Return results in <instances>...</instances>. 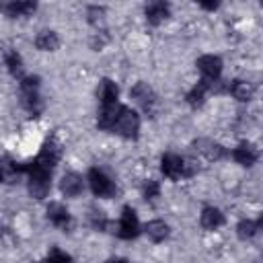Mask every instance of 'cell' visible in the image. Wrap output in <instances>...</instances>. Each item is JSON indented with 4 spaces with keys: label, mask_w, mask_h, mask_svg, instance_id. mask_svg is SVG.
<instances>
[{
    "label": "cell",
    "mask_w": 263,
    "mask_h": 263,
    "mask_svg": "<svg viewBox=\"0 0 263 263\" xmlns=\"http://www.w3.org/2000/svg\"><path fill=\"white\" fill-rule=\"evenodd\" d=\"M21 173H27L29 177V193L35 199H43L49 193L51 187V171L45 168L43 164H39L37 160L27 162V164H18Z\"/></svg>",
    "instance_id": "6da1fadb"
},
{
    "label": "cell",
    "mask_w": 263,
    "mask_h": 263,
    "mask_svg": "<svg viewBox=\"0 0 263 263\" xmlns=\"http://www.w3.org/2000/svg\"><path fill=\"white\" fill-rule=\"evenodd\" d=\"M111 132H117L119 136L129 138V140L136 138L138 132H140V117H138V113H136L134 109L121 105L119 111H117V117H115V121H113Z\"/></svg>",
    "instance_id": "7a4b0ae2"
},
{
    "label": "cell",
    "mask_w": 263,
    "mask_h": 263,
    "mask_svg": "<svg viewBox=\"0 0 263 263\" xmlns=\"http://www.w3.org/2000/svg\"><path fill=\"white\" fill-rule=\"evenodd\" d=\"M21 101H23V107L31 115H37L41 111L39 78L37 76H25V78H21Z\"/></svg>",
    "instance_id": "3957f363"
},
{
    "label": "cell",
    "mask_w": 263,
    "mask_h": 263,
    "mask_svg": "<svg viewBox=\"0 0 263 263\" xmlns=\"http://www.w3.org/2000/svg\"><path fill=\"white\" fill-rule=\"evenodd\" d=\"M160 171L164 173V177H168V179H173V181H177V179H181V177L193 175V168L189 166V162H187L183 156L175 154V152H166V154L160 158Z\"/></svg>",
    "instance_id": "277c9868"
},
{
    "label": "cell",
    "mask_w": 263,
    "mask_h": 263,
    "mask_svg": "<svg viewBox=\"0 0 263 263\" xmlns=\"http://www.w3.org/2000/svg\"><path fill=\"white\" fill-rule=\"evenodd\" d=\"M88 185H90V189L97 197H111L117 191L111 177L107 173H103L101 168H90L88 171Z\"/></svg>",
    "instance_id": "5b68a950"
},
{
    "label": "cell",
    "mask_w": 263,
    "mask_h": 263,
    "mask_svg": "<svg viewBox=\"0 0 263 263\" xmlns=\"http://www.w3.org/2000/svg\"><path fill=\"white\" fill-rule=\"evenodd\" d=\"M140 234V222H138V216L134 212V208L125 205L121 210V216H119V222H117V236L123 238V240H132Z\"/></svg>",
    "instance_id": "8992f818"
},
{
    "label": "cell",
    "mask_w": 263,
    "mask_h": 263,
    "mask_svg": "<svg viewBox=\"0 0 263 263\" xmlns=\"http://www.w3.org/2000/svg\"><path fill=\"white\" fill-rule=\"evenodd\" d=\"M195 66H197V70L201 72L203 80H208V82H218V78H220V74H222V60H220L218 55L205 53V55L197 58Z\"/></svg>",
    "instance_id": "52a82bcc"
},
{
    "label": "cell",
    "mask_w": 263,
    "mask_h": 263,
    "mask_svg": "<svg viewBox=\"0 0 263 263\" xmlns=\"http://www.w3.org/2000/svg\"><path fill=\"white\" fill-rule=\"evenodd\" d=\"M129 95L134 97V101H136L144 111L154 113V107H156V95H154V90H152L146 82H138V84L129 90Z\"/></svg>",
    "instance_id": "ba28073f"
},
{
    "label": "cell",
    "mask_w": 263,
    "mask_h": 263,
    "mask_svg": "<svg viewBox=\"0 0 263 263\" xmlns=\"http://www.w3.org/2000/svg\"><path fill=\"white\" fill-rule=\"evenodd\" d=\"M60 154H62V150H60V144L58 142H53V140H47L43 146H41V150H39V154H37V162L39 164H43L45 168H49V171H53V166L58 164V160H60Z\"/></svg>",
    "instance_id": "9c48e42d"
},
{
    "label": "cell",
    "mask_w": 263,
    "mask_h": 263,
    "mask_svg": "<svg viewBox=\"0 0 263 263\" xmlns=\"http://www.w3.org/2000/svg\"><path fill=\"white\" fill-rule=\"evenodd\" d=\"M47 220L60 230H68L72 224V216H70L68 208L62 203H49L47 205Z\"/></svg>",
    "instance_id": "30bf717a"
},
{
    "label": "cell",
    "mask_w": 263,
    "mask_h": 263,
    "mask_svg": "<svg viewBox=\"0 0 263 263\" xmlns=\"http://www.w3.org/2000/svg\"><path fill=\"white\" fill-rule=\"evenodd\" d=\"M193 148H195V152H197V154H201L205 160H220V158L226 154V150H224L218 142L208 140V138L197 140V142L193 144Z\"/></svg>",
    "instance_id": "8fae6325"
},
{
    "label": "cell",
    "mask_w": 263,
    "mask_h": 263,
    "mask_svg": "<svg viewBox=\"0 0 263 263\" xmlns=\"http://www.w3.org/2000/svg\"><path fill=\"white\" fill-rule=\"evenodd\" d=\"M232 158H234L238 164H242V166H253V164L257 162L259 154H257V148H255L251 142H240V144L232 150Z\"/></svg>",
    "instance_id": "7c38bea8"
},
{
    "label": "cell",
    "mask_w": 263,
    "mask_h": 263,
    "mask_svg": "<svg viewBox=\"0 0 263 263\" xmlns=\"http://www.w3.org/2000/svg\"><path fill=\"white\" fill-rule=\"evenodd\" d=\"M60 189H62V193H64L66 197H76V195L82 193L84 181H82V177L76 175V173H66V175L62 177V181H60Z\"/></svg>",
    "instance_id": "4fadbf2b"
},
{
    "label": "cell",
    "mask_w": 263,
    "mask_h": 263,
    "mask_svg": "<svg viewBox=\"0 0 263 263\" xmlns=\"http://www.w3.org/2000/svg\"><path fill=\"white\" fill-rule=\"evenodd\" d=\"M214 84L216 82H208V80H199L187 95H185V101L191 105V107H199V105H203V101H205V95L210 92V90H214Z\"/></svg>",
    "instance_id": "5bb4252c"
},
{
    "label": "cell",
    "mask_w": 263,
    "mask_h": 263,
    "mask_svg": "<svg viewBox=\"0 0 263 263\" xmlns=\"http://www.w3.org/2000/svg\"><path fill=\"white\" fill-rule=\"evenodd\" d=\"M199 224H201V228H205V230H216V228H220V226L224 224V214H222L218 208L208 205V208L201 210Z\"/></svg>",
    "instance_id": "9a60e30c"
},
{
    "label": "cell",
    "mask_w": 263,
    "mask_h": 263,
    "mask_svg": "<svg viewBox=\"0 0 263 263\" xmlns=\"http://www.w3.org/2000/svg\"><path fill=\"white\" fill-rule=\"evenodd\" d=\"M35 8H37L35 2H4V4H0V10L6 16H10V18H14V16H27Z\"/></svg>",
    "instance_id": "2e32d148"
},
{
    "label": "cell",
    "mask_w": 263,
    "mask_h": 263,
    "mask_svg": "<svg viewBox=\"0 0 263 263\" xmlns=\"http://www.w3.org/2000/svg\"><path fill=\"white\" fill-rule=\"evenodd\" d=\"M144 12H146V21H148L150 25H160V23L168 16L171 6H168L166 2H150Z\"/></svg>",
    "instance_id": "e0dca14e"
},
{
    "label": "cell",
    "mask_w": 263,
    "mask_h": 263,
    "mask_svg": "<svg viewBox=\"0 0 263 263\" xmlns=\"http://www.w3.org/2000/svg\"><path fill=\"white\" fill-rule=\"evenodd\" d=\"M117 97H119V88L113 80L105 78L99 86V99H101V107H109V105H117Z\"/></svg>",
    "instance_id": "ac0fdd59"
},
{
    "label": "cell",
    "mask_w": 263,
    "mask_h": 263,
    "mask_svg": "<svg viewBox=\"0 0 263 263\" xmlns=\"http://www.w3.org/2000/svg\"><path fill=\"white\" fill-rule=\"evenodd\" d=\"M146 234H148V238L150 240H154V242H162L166 236H168V224L164 222V220H150L148 224H146Z\"/></svg>",
    "instance_id": "d6986e66"
},
{
    "label": "cell",
    "mask_w": 263,
    "mask_h": 263,
    "mask_svg": "<svg viewBox=\"0 0 263 263\" xmlns=\"http://www.w3.org/2000/svg\"><path fill=\"white\" fill-rule=\"evenodd\" d=\"M35 45H37V49H41V51H53V49H58L60 39H58L55 31L45 29V31H41V33L35 37Z\"/></svg>",
    "instance_id": "ffe728a7"
},
{
    "label": "cell",
    "mask_w": 263,
    "mask_h": 263,
    "mask_svg": "<svg viewBox=\"0 0 263 263\" xmlns=\"http://www.w3.org/2000/svg\"><path fill=\"white\" fill-rule=\"evenodd\" d=\"M119 107H121L119 103H117V105H109V107H101L97 125H99L101 129H111V127H113V121H115V117H117Z\"/></svg>",
    "instance_id": "44dd1931"
},
{
    "label": "cell",
    "mask_w": 263,
    "mask_h": 263,
    "mask_svg": "<svg viewBox=\"0 0 263 263\" xmlns=\"http://www.w3.org/2000/svg\"><path fill=\"white\" fill-rule=\"evenodd\" d=\"M230 95H232L234 99L247 103V101H251V97H253V84L247 82V80H234V82L230 84Z\"/></svg>",
    "instance_id": "7402d4cb"
},
{
    "label": "cell",
    "mask_w": 263,
    "mask_h": 263,
    "mask_svg": "<svg viewBox=\"0 0 263 263\" xmlns=\"http://www.w3.org/2000/svg\"><path fill=\"white\" fill-rule=\"evenodd\" d=\"M261 228V218L259 220H240L238 226H236V234L238 238L247 240V238H253Z\"/></svg>",
    "instance_id": "603a6c76"
},
{
    "label": "cell",
    "mask_w": 263,
    "mask_h": 263,
    "mask_svg": "<svg viewBox=\"0 0 263 263\" xmlns=\"http://www.w3.org/2000/svg\"><path fill=\"white\" fill-rule=\"evenodd\" d=\"M4 64H6V68H8V72L12 76H16V78L23 76V58L14 49H10V51L4 53Z\"/></svg>",
    "instance_id": "cb8c5ba5"
},
{
    "label": "cell",
    "mask_w": 263,
    "mask_h": 263,
    "mask_svg": "<svg viewBox=\"0 0 263 263\" xmlns=\"http://www.w3.org/2000/svg\"><path fill=\"white\" fill-rule=\"evenodd\" d=\"M41 263H72V257H70L68 253L60 251V249H51L49 255H47Z\"/></svg>",
    "instance_id": "d4e9b609"
},
{
    "label": "cell",
    "mask_w": 263,
    "mask_h": 263,
    "mask_svg": "<svg viewBox=\"0 0 263 263\" xmlns=\"http://www.w3.org/2000/svg\"><path fill=\"white\" fill-rule=\"evenodd\" d=\"M142 193H144V199H148V201H152V199H156L158 195H160V185L156 183V181H146L144 183V187H142Z\"/></svg>",
    "instance_id": "484cf974"
},
{
    "label": "cell",
    "mask_w": 263,
    "mask_h": 263,
    "mask_svg": "<svg viewBox=\"0 0 263 263\" xmlns=\"http://www.w3.org/2000/svg\"><path fill=\"white\" fill-rule=\"evenodd\" d=\"M90 224L95 230H105L107 228V218L103 212H92L90 214Z\"/></svg>",
    "instance_id": "4316f807"
},
{
    "label": "cell",
    "mask_w": 263,
    "mask_h": 263,
    "mask_svg": "<svg viewBox=\"0 0 263 263\" xmlns=\"http://www.w3.org/2000/svg\"><path fill=\"white\" fill-rule=\"evenodd\" d=\"M88 21H90L95 27H99V25L103 23V8L90 6V8H88Z\"/></svg>",
    "instance_id": "83f0119b"
},
{
    "label": "cell",
    "mask_w": 263,
    "mask_h": 263,
    "mask_svg": "<svg viewBox=\"0 0 263 263\" xmlns=\"http://www.w3.org/2000/svg\"><path fill=\"white\" fill-rule=\"evenodd\" d=\"M107 263H127V259H121V257H113V259H109Z\"/></svg>",
    "instance_id": "f1b7e54d"
},
{
    "label": "cell",
    "mask_w": 263,
    "mask_h": 263,
    "mask_svg": "<svg viewBox=\"0 0 263 263\" xmlns=\"http://www.w3.org/2000/svg\"><path fill=\"white\" fill-rule=\"evenodd\" d=\"M6 179V175H4V168H2V164H0V181H4Z\"/></svg>",
    "instance_id": "f546056e"
}]
</instances>
